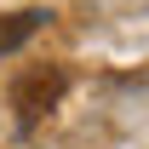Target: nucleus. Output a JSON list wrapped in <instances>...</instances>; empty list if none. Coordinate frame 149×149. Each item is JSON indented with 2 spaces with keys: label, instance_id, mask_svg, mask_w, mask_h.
I'll return each instance as SVG.
<instances>
[{
  "label": "nucleus",
  "instance_id": "f257e3e1",
  "mask_svg": "<svg viewBox=\"0 0 149 149\" xmlns=\"http://www.w3.org/2000/svg\"><path fill=\"white\" fill-rule=\"evenodd\" d=\"M63 86H69V74H63V69H46V63L29 69V74H17V86H12V115H17V126H23V132L40 126V120L57 109Z\"/></svg>",
  "mask_w": 149,
  "mask_h": 149
},
{
  "label": "nucleus",
  "instance_id": "f03ea898",
  "mask_svg": "<svg viewBox=\"0 0 149 149\" xmlns=\"http://www.w3.org/2000/svg\"><path fill=\"white\" fill-rule=\"evenodd\" d=\"M40 23H46V12H6V17H0V52H17Z\"/></svg>",
  "mask_w": 149,
  "mask_h": 149
}]
</instances>
